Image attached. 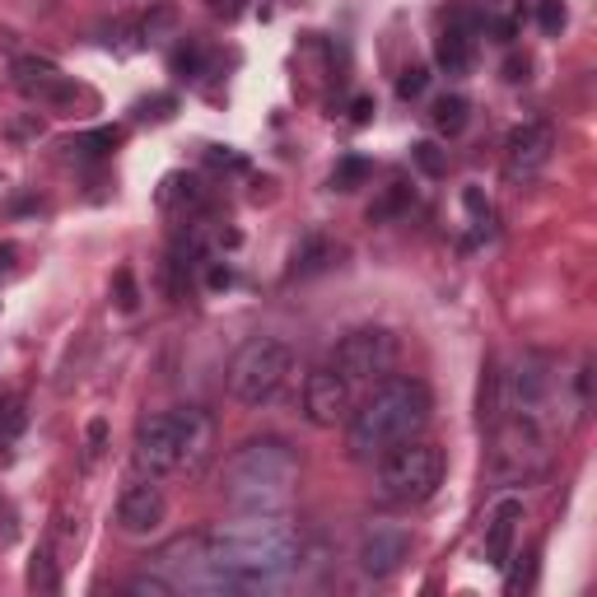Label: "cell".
Listing matches in <instances>:
<instances>
[{
  "instance_id": "8",
  "label": "cell",
  "mask_w": 597,
  "mask_h": 597,
  "mask_svg": "<svg viewBox=\"0 0 597 597\" xmlns=\"http://www.w3.org/2000/svg\"><path fill=\"white\" fill-rule=\"evenodd\" d=\"M331 368L355 388V383H378L397 368V337L388 327H355L331 350Z\"/></svg>"
},
{
  "instance_id": "28",
  "label": "cell",
  "mask_w": 597,
  "mask_h": 597,
  "mask_svg": "<svg viewBox=\"0 0 597 597\" xmlns=\"http://www.w3.org/2000/svg\"><path fill=\"white\" fill-rule=\"evenodd\" d=\"M117 131H94V136H80V140H70V150H90V154H103V150H113L117 145Z\"/></svg>"
},
{
  "instance_id": "3",
  "label": "cell",
  "mask_w": 597,
  "mask_h": 597,
  "mask_svg": "<svg viewBox=\"0 0 597 597\" xmlns=\"http://www.w3.org/2000/svg\"><path fill=\"white\" fill-rule=\"evenodd\" d=\"M298 490V453L285 438H248L220 471V495L234 514H285Z\"/></svg>"
},
{
  "instance_id": "4",
  "label": "cell",
  "mask_w": 597,
  "mask_h": 597,
  "mask_svg": "<svg viewBox=\"0 0 597 597\" xmlns=\"http://www.w3.org/2000/svg\"><path fill=\"white\" fill-rule=\"evenodd\" d=\"M438 481H444V448L430 444V438H420V434L383 453L378 471H374V485H378V495L388 504L430 500L438 490Z\"/></svg>"
},
{
  "instance_id": "30",
  "label": "cell",
  "mask_w": 597,
  "mask_h": 597,
  "mask_svg": "<svg viewBox=\"0 0 597 597\" xmlns=\"http://www.w3.org/2000/svg\"><path fill=\"white\" fill-rule=\"evenodd\" d=\"M537 20H541V28H547V33H560V28H565V5H560V0H541Z\"/></svg>"
},
{
  "instance_id": "36",
  "label": "cell",
  "mask_w": 597,
  "mask_h": 597,
  "mask_svg": "<svg viewBox=\"0 0 597 597\" xmlns=\"http://www.w3.org/2000/svg\"><path fill=\"white\" fill-rule=\"evenodd\" d=\"M495 33H500V43H514V20H495Z\"/></svg>"
},
{
  "instance_id": "12",
  "label": "cell",
  "mask_w": 597,
  "mask_h": 597,
  "mask_svg": "<svg viewBox=\"0 0 597 597\" xmlns=\"http://www.w3.org/2000/svg\"><path fill=\"white\" fill-rule=\"evenodd\" d=\"M551 154H555V131L547 121H523V127H514L504 140V178L514 187L541 178V168L551 164Z\"/></svg>"
},
{
  "instance_id": "32",
  "label": "cell",
  "mask_w": 597,
  "mask_h": 597,
  "mask_svg": "<svg viewBox=\"0 0 597 597\" xmlns=\"http://www.w3.org/2000/svg\"><path fill=\"white\" fill-rule=\"evenodd\" d=\"M173 66H178L183 75H197V70H201V51H197V47H183V51H173Z\"/></svg>"
},
{
  "instance_id": "9",
  "label": "cell",
  "mask_w": 597,
  "mask_h": 597,
  "mask_svg": "<svg viewBox=\"0 0 597 597\" xmlns=\"http://www.w3.org/2000/svg\"><path fill=\"white\" fill-rule=\"evenodd\" d=\"M551 453V434L532 425V420H508V425H495V477H532V471L547 467Z\"/></svg>"
},
{
  "instance_id": "27",
  "label": "cell",
  "mask_w": 597,
  "mask_h": 597,
  "mask_svg": "<svg viewBox=\"0 0 597 597\" xmlns=\"http://www.w3.org/2000/svg\"><path fill=\"white\" fill-rule=\"evenodd\" d=\"M24 420H28V415H24V401H20V397H10L5 407H0V434L14 438V434L24 430Z\"/></svg>"
},
{
  "instance_id": "35",
  "label": "cell",
  "mask_w": 597,
  "mask_h": 597,
  "mask_svg": "<svg viewBox=\"0 0 597 597\" xmlns=\"http://www.w3.org/2000/svg\"><path fill=\"white\" fill-rule=\"evenodd\" d=\"M103 438H108V425H103V420H94V425H90V453L103 448Z\"/></svg>"
},
{
  "instance_id": "5",
  "label": "cell",
  "mask_w": 597,
  "mask_h": 597,
  "mask_svg": "<svg viewBox=\"0 0 597 597\" xmlns=\"http://www.w3.org/2000/svg\"><path fill=\"white\" fill-rule=\"evenodd\" d=\"M294 374V350L276 337H257L234 355L230 364V397L243 407H267Z\"/></svg>"
},
{
  "instance_id": "21",
  "label": "cell",
  "mask_w": 597,
  "mask_h": 597,
  "mask_svg": "<svg viewBox=\"0 0 597 597\" xmlns=\"http://www.w3.org/2000/svg\"><path fill=\"white\" fill-rule=\"evenodd\" d=\"M411 160H415V168L425 173V178H444L448 173V154L434 145V140H415L411 145Z\"/></svg>"
},
{
  "instance_id": "16",
  "label": "cell",
  "mask_w": 597,
  "mask_h": 597,
  "mask_svg": "<svg viewBox=\"0 0 597 597\" xmlns=\"http://www.w3.org/2000/svg\"><path fill=\"white\" fill-rule=\"evenodd\" d=\"M178 420V444H183V471H201L210 448H215V420L201 407H178L173 411Z\"/></svg>"
},
{
  "instance_id": "19",
  "label": "cell",
  "mask_w": 597,
  "mask_h": 597,
  "mask_svg": "<svg viewBox=\"0 0 597 597\" xmlns=\"http://www.w3.org/2000/svg\"><path fill=\"white\" fill-rule=\"evenodd\" d=\"M467 98L463 94H444V98H434V108H430V121H434V131L438 136H463L467 127Z\"/></svg>"
},
{
  "instance_id": "22",
  "label": "cell",
  "mask_w": 597,
  "mask_h": 597,
  "mask_svg": "<svg viewBox=\"0 0 597 597\" xmlns=\"http://www.w3.org/2000/svg\"><path fill=\"white\" fill-rule=\"evenodd\" d=\"M28 588H38V593H57V588H61L57 565H51V551H38V555H33V565H28Z\"/></svg>"
},
{
  "instance_id": "7",
  "label": "cell",
  "mask_w": 597,
  "mask_h": 597,
  "mask_svg": "<svg viewBox=\"0 0 597 597\" xmlns=\"http://www.w3.org/2000/svg\"><path fill=\"white\" fill-rule=\"evenodd\" d=\"M504 383V407L518 420H532L551 434V407H555V364L547 355H523L514 360L508 374H500Z\"/></svg>"
},
{
  "instance_id": "24",
  "label": "cell",
  "mask_w": 597,
  "mask_h": 597,
  "mask_svg": "<svg viewBox=\"0 0 597 597\" xmlns=\"http://www.w3.org/2000/svg\"><path fill=\"white\" fill-rule=\"evenodd\" d=\"M364 178H368V164L350 154V160H341V164H337V173H331V187H337V191H355Z\"/></svg>"
},
{
  "instance_id": "14",
  "label": "cell",
  "mask_w": 597,
  "mask_h": 597,
  "mask_svg": "<svg viewBox=\"0 0 597 597\" xmlns=\"http://www.w3.org/2000/svg\"><path fill=\"white\" fill-rule=\"evenodd\" d=\"M113 518H117V532L121 537L145 541V537H154L168 523V500H164V490L154 485V477H145V481H136V485L121 490Z\"/></svg>"
},
{
  "instance_id": "25",
  "label": "cell",
  "mask_w": 597,
  "mask_h": 597,
  "mask_svg": "<svg viewBox=\"0 0 597 597\" xmlns=\"http://www.w3.org/2000/svg\"><path fill=\"white\" fill-rule=\"evenodd\" d=\"M127 593H131V597H173L178 588H173L164 574H154V570H150V574H136L131 584H127Z\"/></svg>"
},
{
  "instance_id": "31",
  "label": "cell",
  "mask_w": 597,
  "mask_h": 597,
  "mask_svg": "<svg viewBox=\"0 0 597 597\" xmlns=\"http://www.w3.org/2000/svg\"><path fill=\"white\" fill-rule=\"evenodd\" d=\"M117 304L127 308V313L140 304V294H136V280H131V271H117Z\"/></svg>"
},
{
  "instance_id": "10",
  "label": "cell",
  "mask_w": 597,
  "mask_h": 597,
  "mask_svg": "<svg viewBox=\"0 0 597 597\" xmlns=\"http://www.w3.org/2000/svg\"><path fill=\"white\" fill-rule=\"evenodd\" d=\"M131 453H136V467L154 481L168 477V471H183V444H178V420H173V411L140 420Z\"/></svg>"
},
{
  "instance_id": "1",
  "label": "cell",
  "mask_w": 597,
  "mask_h": 597,
  "mask_svg": "<svg viewBox=\"0 0 597 597\" xmlns=\"http://www.w3.org/2000/svg\"><path fill=\"white\" fill-rule=\"evenodd\" d=\"M206 551L234 593L276 588L298 565V532L285 514H238L206 532Z\"/></svg>"
},
{
  "instance_id": "38",
  "label": "cell",
  "mask_w": 597,
  "mask_h": 597,
  "mask_svg": "<svg viewBox=\"0 0 597 597\" xmlns=\"http://www.w3.org/2000/svg\"><path fill=\"white\" fill-rule=\"evenodd\" d=\"M230 280H234L230 271H220V267H215V271H210V285H215V290H220V285H230Z\"/></svg>"
},
{
  "instance_id": "29",
  "label": "cell",
  "mask_w": 597,
  "mask_h": 597,
  "mask_svg": "<svg viewBox=\"0 0 597 597\" xmlns=\"http://www.w3.org/2000/svg\"><path fill=\"white\" fill-rule=\"evenodd\" d=\"M407 201H411V191H407V183H397L388 201H383V206H368V220H388V215H393V210H401V206H407Z\"/></svg>"
},
{
  "instance_id": "34",
  "label": "cell",
  "mask_w": 597,
  "mask_h": 597,
  "mask_svg": "<svg viewBox=\"0 0 597 597\" xmlns=\"http://www.w3.org/2000/svg\"><path fill=\"white\" fill-rule=\"evenodd\" d=\"M463 201H467V210H471L477 220H490V206L481 201V191H477V187H467V197H463Z\"/></svg>"
},
{
  "instance_id": "26",
  "label": "cell",
  "mask_w": 597,
  "mask_h": 597,
  "mask_svg": "<svg viewBox=\"0 0 597 597\" xmlns=\"http://www.w3.org/2000/svg\"><path fill=\"white\" fill-rule=\"evenodd\" d=\"M425 84H430V70H425V66H411V70H401L397 94H401V98H420V94H425Z\"/></svg>"
},
{
  "instance_id": "17",
  "label": "cell",
  "mask_w": 597,
  "mask_h": 597,
  "mask_svg": "<svg viewBox=\"0 0 597 597\" xmlns=\"http://www.w3.org/2000/svg\"><path fill=\"white\" fill-rule=\"evenodd\" d=\"M518 523H523V500H500L495 508H490V518H485V560L490 565H504L508 551H514V537H518Z\"/></svg>"
},
{
  "instance_id": "23",
  "label": "cell",
  "mask_w": 597,
  "mask_h": 597,
  "mask_svg": "<svg viewBox=\"0 0 597 597\" xmlns=\"http://www.w3.org/2000/svg\"><path fill=\"white\" fill-rule=\"evenodd\" d=\"M327 257H331V248L323 238H308L304 243V253L294 257V276H313V271H323L327 267Z\"/></svg>"
},
{
  "instance_id": "15",
  "label": "cell",
  "mask_w": 597,
  "mask_h": 597,
  "mask_svg": "<svg viewBox=\"0 0 597 597\" xmlns=\"http://www.w3.org/2000/svg\"><path fill=\"white\" fill-rule=\"evenodd\" d=\"M360 574L368 578H393L401 565L411 560V532L407 528H393V523H378V528H368L360 537Z\"/></svg>"
},
{
  "instance_id": "37",
  "label": "cell",
  "mask_w": 597,
  "mask_h": 597,
  "mask_svg": "<svg viewBox=\"0 0 597 597\" xmlns=\"http://www.w3.org/2000/svg\"><path fill=\"white\" fill-rule=\"evenodd\" d=\"M368 113H374V103H368V98H355V121H368Z\"/></svg>"
},
{
  "instance_id": "18",
  "label": "cell",
  "mask_w": 597,
  "mask_h": 597,
  "mask_svg": "<svg viewBox=\"0 0 597 597\" xmlns=\"http://www.w3.org/2000/svg\"><path fill=\"white\" fill-rule=\"evenodd\" d=\"M434 57H438V66H444L448 75H467V70H471V33L444 28V33H438Z\"/></svg>"
},
{
  "instance_id": "33",
  "label": "cell",
  "mask_w": 597,
  "mask_h": 597,
  "mask_svg": "<svg viewBox=\"0 0 597 597\" xmlns=\"http://www.w3.org/2000/svg\"><path fill=\"white\" fill-rule=\"evenodd\" d=\"M504 80H508V84L528 80V57H508V61H504Z\"/></svg>"
},
{
  "instance_id": "2",
  "label": "cell",
  "mask_w": 597,
  "mask_h": 597,
  "mask_svg": "<svg viewBox=\"0 0 597 597\" xmlns=\"http://www.w3.org/2000/svg\"><path fill=\"white\" fill-rule=\"evenodd\" d=\"M430 425V388L411 374H388L374 383L346 420V453L355 463H378L388 448L407 444Z\"/></svg>"
},
{
  "instance_id": "39",
  "label": "cell",
  "mask_w": 597,
  "mask_h": 597,
  "mask_svg": "<svg viewBox=\"0 0 597 597\" xmlns=\"http://www.w3.org/2000/svg\"><path fill=\"white\" fill-rule=\"evenodd\" d=\"M210 5H220V0H210Z\"/></svg>"
},
{
  "instance_id": "13",
  "label": "cell",
  "mask_w": 597,
  "mask_h": 597,
  "mask_svg": "<svg viewBox=\"0 0 597 597\" xmlns=\"http://www.w3.org/2000/svg\"><path fill=\"white\" fill-rule=\"evenodd\" d=\"M350 411H355V388L337 374V368H313V374L304 378V420L318 430H337L350 420Z\"/></svg>"
},
{
  "instance_id": "11",
  "label": "cell",
  "mask_w": 597,
  "mask_h": 597,
  "mask_svg": "<svg viewBox=\"0 0 597 597\" xmlns=\"http://www.w3.org/2000/svg\"><path fill=\"white\" fill-rule=\"evenodd\" d=\"M10 84H14V94H24L28 103H47V108H70L75 94H80L75 80L47 57H14L10 61Z\"/></svg>"
},
{
  "instance_id": "20",
  "label": "cell",
  "mask_w": 597,
  "mask_h": 597,
  "mask_svg": "<svg viewBox=\"0 0 597 597\" xmlns=\"http://www.w3.org/2000/svg\"><path fill=\"white\" fill-rule=\"evenodd\" d=\"M140 43H164V38H178V10L173 5H150V14L136 24Z\"/></svg>"
},
{
  "instance_id": "6",
  "label": "cell",
  "mask_w": 597,
  "mask_h": 597,
  "mask_svg": "<svg viewBox=\"0 0 597 597\" xmlns=\"http://www.w3.org/2000/svg\"><path fill=\"white\" fill-rule=\"evenodd\" d=\"M150 570L164 574L178 593H234L230 578L215 570L206 551V537H173L150 555Z\"/></svg>"
}]
</instances>
